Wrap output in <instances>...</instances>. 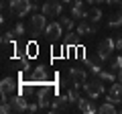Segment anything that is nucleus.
I'll return each mask as SVG.
<instances>
[{
  "instance_id": "f257e3e1",
  "label": "nucleus",
  "mask_w": 122,
  "mask_h": 114,
  "mask_svg": "<svg viewBox=\"0 0 122 114\" xmlns=\"http://www.w3.org/2000/svg\"><path fill=\"white\" fill-rule=\"evenodd\" d=\"M83 90H86V96H87V98L96 100L98 96H102V94H104V82H102L100 78H96V79H87L86 86H83Z\"/></svg>"
},
{
  "instance_id": "f03ea898",
  "label": "nucleus",
  "mask_w": 122,
  "mask_h": 114,
  "mask_svg": "<svg viewBox=\"0 0 122 114\" xmlns=\"http://www.w3.org/2000/svg\"><path fill=\"white\" fill-rule=\"evenodd\" d=\"M63 2H57V0H47L41 4V12L49 18H55V16H61V10H63Z\"/></svg>"
},
{
  "instance_id": "7ed1b4c3",
  "label": "nucleus",
  "mask_w": 122,
  "mask_h": 114,
  "mask_svg": "<svg viewBox=\"0 0 122 114\" xmlns=\"http://www.w3.org/2000/svg\"><path fill=\"white\" fill-rule=\"evenodd\" d=\"M116 49V39L108 37V39H102L100 45H98V57H100L102 61H108L110 59V53Z\"/></svg>"
},
{
  "instance_id": "20e7f679",
  "label": "nucleus",
  "mask_w": 122,
  "mask_h": 114,
  "mask_svg": "<svg viewBox=\"0 0 122 114\" xmlns=\"http://www.w3.org/2000/svg\"><path fill=\"white\" fill-rule=\"evenodd\" d=\"M8 6L16 16H25V14H29V10H33V2L30 0H10Z\"/></svg>"
},
{
  "instance_id": "39448f33",
  "label": "nucleus",
  "mask_w": 122,
  "mask_h": 114,
  "mask_svg": "<svg viewBox=\"0 0 122 114\" xmlns=\"http://www.w3.org/2000/svg\"><path fill=\"white\" fill-rule=\"evenodd\" d=\"M47 18L49 16H45L43 12H41V14H33V16H30V29H33L35 35H41V33L47 31V26H49Z\"/></svg>"
},
{
  "instance_id": "423d86ee",
  "label": "nucleus",
  "mask_w": 122,
  "mask_h": 114,
  "mask_svg": "<svg viewBox=\"0 0 122 114\" xmlns=\"http://www.w3.org/2000/svg\"><path fill=\"white\" fill-rule=\"evenodd\" d=\"M69 78H71V83H73V88H83L87 82V73L81 69V67H69Z\"/></svg>"
},
{
  "instance_id": "0eeeda50",
  "label": "nucleus",
  "mask_w": 122,
  "mask_h": 114,
  "mask_svg": "<svg viewBox=\"0 0 122 114\" xmlns=\"http://www.w3.org/2000/svg\"><path fill=\"white\" fill-rule=\"evenodd\" d=\"M16 79L14 78H4L2 79V83H0V92H2V100H8L10 96H14V92H16Z\"/></svg>"
},
{
  "instance_id": "6e6552de",
  "label": "nucleus",
  "mask_w": 122,
  "mask_h": 114,
  "mask_svg": "<svg viewBox=\"0 0 122 114\" xmlns=\"http://www.w3.org/2000/svg\"><path fill=\"white\" fill-rule=\"evenodd\" d=\"M45 35H47L49 41H59L61 35H63V25H61L59 21L49 22V26H47V31H45Z\"/></svg>"
},
{
  "instance_id": "1a4fd4ad",
  "label": "nucleus",
  "mask_w": 122,
  "mask_h": 114,
  "mask_svg": "<svg viewBox=\"0 0 122 114\" xmlns=\"http://www.w3.org/2000/svg\"><path fill=\"white\" fill-rule=\"evenodd\" d=\"M10 106H12V112H29V102H26L25 94H14Z\"/></svg>"
},
{
  "instance_id": "9d476101",
  "label": "nucleus",
  "mask_w": 122,
  "mask_h": 114,
  "mask_svg": "<svg viewBox=\"0 0 122 114\" xmlns=\"http://www.w3.org/2000/svg\"><path fill=\"white\" fill-rule=\"evenodd\" d=\"M96 25L90 21V18H83L81 22L77 25V35L79 37H92V35H96Z\"/></svg>"
},
{
  "instance_id": "9b49d317",
  "label": "nucleus",
  "mask_w": 122,
  "mask_h": 114,
  "mask_svg": "<svg viewBox=\"0 0 122 114\" xmlns=\"http://www.w3.org/2000/svg\"><path fill=\"white\" fill-rule=\"evenodd\" d=\"M106 100L114 102V104H120L122 102V83L120 82L110 86V92H108V96H106Z\"/></svg>"
},
{
  "instance_id": "f8f14e48",
  "label": "nucleus",
  "mask_w": 122,
  "mask_h": 114,
  "mask_svg": "<svg viewBox=\"0 0 122 114\" xmlns=\"http://www.w3.org/2000/svg\"><path fill=\"white\" fill-rule=\"evenodd\" d=\"M30 82H33V83H43V82H47V67H45V65H37L35 71L30 73Z\"/></svg>"
},
{
  "instance_id": "ddd939ff",
  "label": "nucleus",
  "mask_w": 122,
  "mask_h": 114,
  "mask_svg": "<svg viewBox=\"0 0 122 114\" xmlns=\"http://www.w3.org/2000/svg\"><path fill=\"white\" fill-rule=\"evenodd\" d=\"M37 102H39V108L41 110H47L49 108V104H51V96H49V92H47V90H39V92H37Z\"/></svg>"
},
{
  "instance_id": "4468645a",
  "label": "nucleus",
  "mask_w": 122,
  "mask_h": 114,
  "mask_svg": "<svg viewBox=\"0 0 122 114\" xmlns=\"http://www.w3.org/2000/svg\"><path fill=\"white\" fill-rule=\"evenodd\" d=\"M69 102V96H57L55 100L51 102V108L49 112H61V110H65V104Z\"/></svg>"
},
{
  "instance_id": "2eb2a0df",
  "label": "nucleus",
  "mask_w": 122,
  "mask_h": 114,
  "mask_svg": "<svg viewBox=\"0 0 122 114\" xmlns=\"http://www.w3.org/2000/svg\"><path fill=\"white\" fill-rule=\"evenodd\" d=\"M92 98H79V102H77V108L81 110V112H86V114H94V112H98V108H96V104H92Z\"/></svg>"
},
{
  "instance_id": "dca6fc26",
  "label": "nucleus",
  "mask_w": 122,
  "mask_h": 114,
  "mask_svg": "<svg viewBox=\"0 0 122 114\" xmlns=\"http://www.w3.org/2000/svg\"><path fill=\"white\" fill-rule=\"evenodd\" d=\"M120 25H122V10L110 14V18H108V26H110V29H118Z\"/></svg>"
},
{
  "instance_id": "f3484780",
  "label": "nucleus",
  "mask_w": 122,
  "mask_h": 114,
  "mask_svg": "<svg viewBox=\"0 0 122 114\" xmlns=\"http://www.w3.org/2000/svg\"><path fill=\"white\" fill-rule=\"evenodd\" d=\"M98 112H100V114H114V112H118V110H116V106H114V102L106 100L104 104L98 108Z\"/></svg>"
},
{
  "instance_id": "a211bd4d",
  "label": "nucleus",
  "mask_w": 122,
  "mask_h": 114,
  "mask_svg": "<svg viewBox=\"0 0 122 114\" xmlns=\"http://www.w3.org/2000/svg\"><path fill=\"white\" fill-rule=\"evenodd\" d=\"M102 18V10L98 8V4H92V10H90V21L94 22V25H98Z\"/></svg>"
},
{
  "instance_id": "6ab92c4d",
  "label": "nucleus",
  "mask_w": 122,
  "mask_h": 114,
  "mask_svg": "<svg viewBox=\"0 0 122 114\" xmlns=\"http://www.w3.org/2000/svg\"><path fill=\"white\" fill-rule=\"evenodd\" d=\"M98 78H100L102 82H114V79L118 78V73H114V71H110V69H102L100 73H98Z\"/></svg>"
},
{
  "instance_id": "aec40b11",
  "label": "nucleus",
  "mask_w": 122,
  "mask_h": 114,
  "mask_svg": "<svg viewBox=\"0 0 122 114\" xmlns=\"http://www.w3.org/2000/svg\"><path fill=\"white\" fill-rule=\"evenodd\" d=\"M77 39H79V35L77 33H67L65 35V45H69V47H77Z\"/></svg>"
},
{
  "instance_id": "412c9836",
  "label": "nucleus",
  "mask_w": 122,
  "mask_h": 114,
  "mask_svg": "<svg viewBox=\"0 0 122 114\" xmlns=\"http://www.w3.org/2000/svg\"><path fill=\"white\" fill-rule=\"evenodd\" d=\"M25 33H26V26H25V22H16V25H14V29H12V35H14V39L22 37Z\"/></svg>"
},
{
  "instance_id": "4be33fe9",
  "label": "nucleus",
  "mask_w": 122,
  "mask_h": 114,
  "mask_svg": "<svg viewBox=\"0 0 122 114\" xmlns=\"http://www.w3.org/2000/svg\"><path fill=\"white\" fill-rule=\"evenodd\" d=\"M120 69H122V57H114L112 61H110V71L118 73Z\"/></svg>"
},
{
  "instance_id": "5701e85b",
  "label": "nucleus",
  "mask_w": 122,
  "mask_h": 114,
  "mask_svg": "<svg viewBox=\"0 0 122 114\" xmlns=\"http://www.w3.org/2000/svg\"><path fill=\"white\" fill-rule=\"evenodd\" d=\"M61 25H63V29H65V31H71V29H73V21H71L69 16H63V14H61Z\"/></svg>"
},
{
  "instance_id": "b1692460",
  "label": "nucleus",
  "mask_w": 122,
  "mask_h": 114,
  "mask_svg": "<svg viewBox=\"0 0 122 114\" xmlns=\"http://www.w3.org/2000/svg\"><path fill=\"white\" fill-rule=\"evenodd\" d=\"M67 96H69V102H75V104H77L79 98H81V96L77 94V88H71L69 92H67Z\"/></svg>"
},
{
  "instance_id": "393cba45",
  "label": "nucleus",
  "mask_w": 122,
  "mask_h": 114,
  "mask_svg": "<svg viewBox=\"0 0 122 114\" xmlns=\"http://www.w3.org/2000/svg\"><path fill=\"white\" fill-rule=\"evenodd\" d=\"M37 110H41L39 102H29V112H37Z\"/></svg>"
},
{
  "instance_id": "a878e982",
  "label": "nucleus",
  "mask_w": 122,
  "mask_h": 114,
  "mask_svg": "<svg viewBox=\"0 0 122 114\" xmlns=\"http://www.w3.org/2000/svg\"><path fill=\"white\" fill-rule=\"evenodd\" d=\"M35 49H37V45H35V43H30L29 47H26V51H29V57H33V55H35V53H37Z\"/></svg>"
},
{
  "instance_id": "bb28decb",
  "label": "nucleus",
  "mask_w": 122,
  "mask_h": 114,
  "mask_svg": "<svg viewBox=\"0 0 122 114\" xmlns=\"http://www.w3.org/2000/svg\"><path fill=\"white\" fill-rule=\"evenodd\" d=\"M116 51H122V37H116Z\"/></svg>"
},
{
  "instance_id": "cd10ccee",
  "label": "nucleus",
  "mask_w": 122,
  "mask_h": 114,
  "mask_svg": "<svg viewBox=\"0 0 122 114\" xmlns=\"http://www.w3.org/2000/svg\"><path fill=\"white\" fill-rule=\"evenodd\" d=\"M106 2H108V4H110V6H116V4H120L122 0H106Z\"/></svg>"
},
{
  "instance_id": "c85d7f7f",
  "label": "nucleus",
  "mask_w": 122,
  "mask_h": 114,
  "mask_svg": "<svg viewBox=\"0 0 122 114\" xmlns=\"http://www.w3.org/2000/svg\"><path fill=\"white\" fill-rule=\"evenodd\" d=\"M86 2H90V4H100V2H104V0H86Z\"/></svg>"
},
{
  "instance_id": "c756f323",
  "label": "nucleus",
  "mask_w": 122,
  "mask_h": 114,
  "mask_svg": "<svg viewBox=\"0 0 122 114\" xmlns=\"http://www.w3.org/2000/svg\"><path fill=\"white\" fill-rule=\"evenodd\" d=\"M61 2H63V4H73L75 0H61Z\"/></svg>"
},
{
  "instance_id": "7c9ffc66",
  "label": "nucleus",
  "mask_w": 122,
  "mask_h": 114,
  "mask_svg": "<svg viewBox=\"0 0 122 114\" xmlns=\"http://www.w3.org/2000/svg\"><path fill=\"white\" fill-rule=\"evenodd\" d=\"M118 82H120V83H122V69H120V71H118Z\"/></svg>"
},
{
  "instance_id": "2f4dec72",
  "label": "nucleus",
  "mask_w": 122,
  "mask_h": 114,
  "mask_svg": "<svg viewBox=\"0 0 122 114\" xmlns=\"http://www.w3.org/2000/svg\"><path fill=\"white\" fill-rule=\"evenodd\" d=\"M4 2H10V0H4Z\"/></svg>"
},
{
  "instance_id": "473e14b6",
  "label": "nucleus",
  "mask_w": 122,
  "mask_h": 114,
  "mask_svg": "<svg viewBox=\"0 0 122 114\" xmlns=\"http://www.w3.org/2000/svg\"><path fill=\"white\" fill-rule=\"evenodd\" d=\"M118 112H122V108H120V110H118Z\"/></svg>"
}]
</instances>
